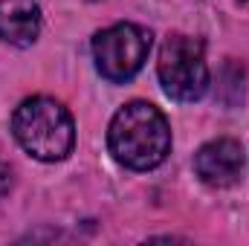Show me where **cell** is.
<instances>
[{"instance_id":"1","label":"cell","mask_w":249,"mask_h":246,"mask_svg":"<svg viewBox=\"0 0 249 246\" xmlns=\"http://www.w3.org/2000/svg\"><path fill=\"white\" fill-rule=\"evenodd\" d=\"M107 145L116 162L133 171H151L165 162L171 151V127L162 110L151 102H130L113 116Z\"/></svg>"},{"instance_id":"2","label":"cell","mask_w":249,"mask_h":246,"mask_svg":"<svg viewBox=\"0 0 249 246\" xmlns=\"http://www.w3.org/2000/svg\"><path fill=\"white\" fill-rule=\"evenodd\" d=\"M18 145L41 162L67 159L75 145V124L70 110L50 96H32L18 105L12 116Z\"/></svg>"},{"instance_id":"3","label":"cell","mask_w":249,"mask_h":246,"mask_svg":"<svg viewBox=\"0 0 249 246\" xmlns=\"http://www.w3.org/2000/svg\"><path fill=\"white\" fill-rule=\"evenodd\" d=\"M160 84L174 102H197L209 90V64L203 41L188 35H168L160 50Z\"/></svg>"},{"instance_id":"4","label":"cell","mask_w":249,"mask_h":246,"mask_svg":"<svg viewBox=\"0 0 249 246\" xmlns=\"http://www.w3.org/2000/svg\"><path fill=\"white\" fill-rule=\"evenodd\" d=\"M151 50V32L142 29L139 23H113L102 29L93 41V58L99 72L107 81H130Z\"/></svg>"},{"instance_id":"5","label":"cell","mask_w":249,"mask_h":246,"mask_svg":"<svg viewBox=\"0 0 249 246\" xmlns=\"http://www.w3.org/2000/svg\"><path fill=\"white\" fill-rule=\"evenodd\" d=\"M197 177L212 188H229L238 183L244 171V148L235 139H214L206 142L194 157Z\"/></svg>"},{"instance_id":"6","label":"cell","mask_w":249,"mask_h":246,"mask_svg":"<svg viewBox=\"0 0 249 246\" xmlns=\"http://www.w3.org/2000/svg\"><path fill=\"white\" fill-rule=\"evenodd\" d=\"M41 32V9L35 0H0V41L29 47Z\"/></svg>"},{"instance_id":"7","label":"cell","mask_w":249,"mask_h":246,"mask_svg":"<svg viewBox=\"0 0 249 246\" xmlns=\"http://www.w3.org/2000/svg\"><path fill=\"white\" fill-rule=\"evenodd\" d=\"M12 191V165L0 157V200Z\"/></svg>"}]
</instances>
